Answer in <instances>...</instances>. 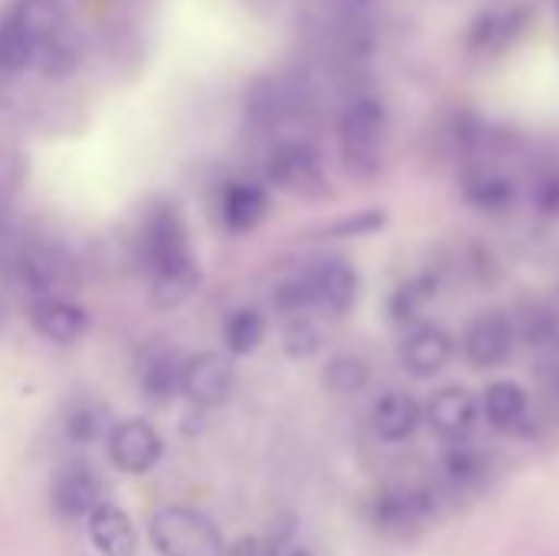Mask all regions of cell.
I'll return each mask as SVG.
<instances>
[{"label":"cell","mask_w":559,"mask_h":556,"mask_svg":"<svg viewBox=\"0 0 559 556\" xmlns=\"http://www.w3.org/2000/svg\"><path fill=\"white\" fill-rule=\"evenodd\" d=\"M66 433L72 442H95L105 436V413L102 406H92V403H82L69 413L66 419Z\"/></svg>","instance_id":"44dd1931"},{"label":"cell","mask_w":559,"mask_h":556,"mask_svg":"<svg viewBox=\"0 0 559 556\" xmlns=\"http://www.w3.org/2000/svg\"><path fill=\"white\" fill-rule=\"evenodd\" d=\"M29 324L49 344H75L85 334L88 318L79 305L59 295H43V298H33L29 305Z\"/></svg>","instance_id":"8fae6325"},{"label":"cell","mask_w":559,"mask_h":556,"mask_svg":"<svg viewBox=\"0 0 559 556\" xmlns=\"http://www.w3.org/2000/svg\"><path fill=\"white\" fill-rule=\"evenodd\" d=\"M236 387V370L229 354L219 351H203L183 360V374H180V393L203 410L223 406L233 397Z\"/></svg>","instance_id":"52a82bcc"},{"label":"cell","mask_w":559,"mask_h":556,"mask_svg":"<svg viewBox=\"0 0 559 556\" xmlns=\"http://www.w3.org/2000/svg\"><path fill=\"white\" fill-rule=\"evenodd\" d=\"M88 541L102 556H138V531L118 505H95L88 514Z\"/></svg>","instance_id":"7c38bea8"},{"label":"cell","mask_w":559,"mask_h":556,"mask_svg":"<svg viewBox=\"0 0 559 556\" xmlns=\"http://www.w3.org/2000/svg\"><path fill=\"white\" fill-rule=\"evenodd\" d=\"M223 338H226L229 354H236V357L252 354L265 341V315L259 308H239V311H233L226 318Z\"/></svg>","instance_id":"d6986e66"},{"label":"cell","mask_w":559,"mask_h":556,"mask_svg":"<svg viewBox=\"0 0 559 556\" xmlns=\"http://www.w3.org/2000/svg\"><path fill=\"white\" fill-rule=\"evenodd\" d=\"M36 52L39 46L7 20L0 29V72H23L36 59Z\"/></svg>","instance_id":"ffe728a7"},{"label":"cell","mask_w":559,"mask_h":556,"mask_svg":"<svg viewBox=\"0 0 559 556\" xmlns=\"http://www.w3.org/2000/svg\"><path fill=\"white\" fill-rule=\"evenodd\" d=\"M521 324L504 311L478 315L462 334V354L475 370H504L521 351Z\"/></svg>","instance_id":"277c9868"},{"label":"cell","mask_w":559,"mask_h":556,"mask_svg":"<svg viewBox=\"0 0 559 556\" xmlns=\"http://www.w3.org/2000/svg\"><path fill=\"white\" fill-rule=\"evenodd\" d=\"M180 374H183V360L174 351H160L154 354L144 370H141V390L151 403H167L170 397L180 393Z\"/></svg>","instance_id":"ac0fdd59"},{"label":"cell","mask_w":559,"mask_h":556,"mask_svg":"<svg viewBox=\"0 0 559 556\" xmlns=\"http://www.w3.org/2000/svg\"><path fill=\"white\" fill-rule=\"evenodd\" d=\"M265 174L278 190H285L292 197L314 200V197L328 193V174H324L321 154L308 141H282L269 154Z\"/></svg>","instance_id":"5b68a950"},{"label":"cell","mask_w":559,"mask_h":556,"mask_svg":"<svg viewBox=\"0 0 559 556\" xmlns=\"http://www.w3.org/2000/svg\"><path fill=\"white\" fill-rule=\"evenodd\" d=\"M144 265L160 305L183 301L197 285V259L187 226L170 210H157L144 226Z\"/></svg>","instance_id":"6da1fadb"},{"label":"cell","mask_w":559,"mask_h":556,"mask_svg":"<svg viewBox=\"0 0 559 556\" xmlns=\"http://www.w3.org/2000/svg\"><path fill=\"white\" fill-rule=\"evenodd\" d=\"M10 23L26 33L36 46H46L49 39L59 36L66 23V3L62 0H16Z\"/></svg>","instance_id":"5bb4252c"},{"label":"cell","mask_w":559,"mask_h":556,"mask_svg":"<svg viewBox=\"0 0 559 556\" xmlns=\"http://www.w3.org/2000/svg\"><path fill=\"white\" fill-rule=\"evenodd\" d=\"M0 324H3V305H0Z\"/></svg>","instance_id":"cb8c5ba5"},{"label":"cell","mask_w":559,"mask_h":556,"mask_svg":"<svg viewBox=\"0 0 559 556\" xmlns=\"http://www.w3.org/2000/svg\"><path fill=\"white\" fill-rule=\"evenodd\" d=\"M324 344H328V315H321V311H301V315L285 318L282 347H285L288 357L308 360V357L321 354Z\"/></svg>","instance_id":"e0dca14e"},{"label":"cell","mask_w":559,"mask_h":556,"mask_svg":"<svg viewBox=\"0 0 559 556\" xmlns=\"http://www.w3.org/2000/svg\"><path fill=\"white\" fill-rule=\"evenodd\" d=\"M265 210H269V193L252 184V180H236V184H226L223 197H219V213H223V223L233 229V233H249L255 229L262 220H265Z\"/></svg>","instance_id":"4fadbf2b"},{"label":"cell","mask_w":559,"mask_h":556,"mask_svg":"<svg viewBox=\"0 0 559 556\" xmlns=\"http://www.w3.org/2000/svg\"><path fill=\"white\" fill-rule=\"evenodd\" d=\"M370 380H373L370 364H367L360 354H350V351L334 354V357L324 364V370H321L324 390H328L331 397H341V400H350V397L367 393Z\"/></svg>","instance_id":"9a60e30c"},{"label":"cell","mask_w":559,"mask_h":556,"mask_svg":"<svg viewBox=\"0 0 559 556\" xmlns=\"http://www.w3.org/2000/svg\"><path fill=\"white\" fill-rule=\"evenodd\" d=\"M314 308L328 318H341L354 308L357 292H360V279L354 272V265H347L344 259H324L311 269H305Z\"/></svg>","instance_id":"9c48e42d"},{"label":"cell","mask_w":559,"mask_h":556,"mask_svg":"<svg viewBox=\"0 0 559 556\" xmlns=\"http://www.w3.org/2000/svg\"><path fill=\"white\" fill-rule=\"evenodd\" d=\"M459 354V341L442 324H413L400 341V367L413 380H436L442 377Z\"/></svg>","instance_id":"8992f818"},{"label":"cell","mask_w":559,"mask_h":556,"mask_svg":"<svg viewBox=\"0 0 559 556\" xmlns=\"http://www.w3.org/2000/svg\"><path fill=\"white\" fill-rule=\"evenodd\" d=\"M151 544L160 556H226L219 528L190 508H160L151 518Z\"/></svg>","instance_id":"3957f363"},{"label":"cell","mask_w":559,"mask_h":556,"mask_svg":"<svg viewBox=\"0 0 559 556\" xmlns=\"http://www.w3.org/2000/svg\"><path fill=\"white\" fill-rule=\"evenodd\" d=\"M226 556H282L278 554V541L275 537H239L233 547H226Z\"/></svg>","instance_id":"7402d4cb"},{"label":"cell","mask_w":559,"mask_h":556,"mask_svg":"<svg viewBox=\"0 0 559 556\" xmlns=\"http://www.w3.org/2000/svg\"><path fill=\"white\" fill-rule=\"evenodd\" d=\"M164 456V439L147 419H124L108 429V459L118 472L144 475Z\"/></svg>","instance_id":"ba28073f"},{"label":"cell","mask_w":559,"mask_h":556,"mask_svg":"<svg viewBox=\"0 0 559 556\" xmlns=\"http://www.w3.org/2000/svg\"><path fill=\"white\" fill-rule=\"evenodd\" d=\"M534 203H540L544 213L557 216L559 213V177H544L540 184H534Z\"/></svg>","instance_id":"603a6c76"},{"label":"cell","mask_w":559,"mask_h":556,"mask_svg":"<svg viewBox=\"0 0 559 556\" xmlns=\"http://www.w3.org/2000/svg\"><path fill=\"white\" fill-rule=\"evenodd\" d=\"M52 511L66 521L88 518L102 505V482L88 465H69L52 478Z\"/></svg>","instance_id":"30bf717a"},{"label":"cell","mask_w":559,"mask_h":556,"mask_svg":"<svg viewBox=\"0 0 559 556\" xmlns=\"http://www.w3.org/2000/svg\"><path fill=\"white\" fill-rule=\"evenodd\" d=\"M337 141L347 170L357 177H373L380 174L386 161V141H390V118L380 98L373 95H357L347 102L337 121Z\"/></svg>","instance_id":"7a4b0ae2"},{"label":"cell","mask_w":559,"mask_h":556,"mask_svg":"<svg viewBox=\"0 0 559 556\" xmlns=\"http://www.w3.org/2000/svg\"><path fill=\"white\" fill-rule=\"evenodd\" d=\"M514 197H518L514 180L504 177L501 170H488L485 167V170H475V174L465 177V200L475 210H481V213L498 216V213L514 206Z\"/></svg>","instance_id":"2e32d148"}]
</instances>
